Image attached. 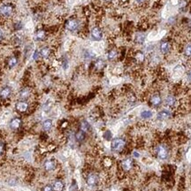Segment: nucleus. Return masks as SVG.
Here are the masks:
<instances>
[{
  "mask_svg": "<svg viewBox=\"0 0 191 191\" xmlns=\"http://www.w3.org/2000/svg\"><path fill=\"white\" fill-rule=\"evenodd\" d=\"M12 88L9 86H5L1 90H0V99L1 100H7L9 99V97L12 95Z\"/></svg>",
  "mask_w": 191,
  "mask_h": 191,
  "instance_id": "nucleus-11",
  "label": "nucleus"
},
{
  "mask_svg": "<svg viewBox=\"0 0 191 191\" xmlns=\"http://www.w3.org/2000/svg\"><path fill=\"white\" fill-rule=\"evenodd\" d=\"M171 49H172V43L169 40H164V41H162L161 44H160V45H159L160 52L163 55L168 54L171 51Z\"/></svg>",
  "mask_w": 191,
  "mask_h": 191,
  "instance_id": "nucleus-9",
  "label": "nucleus"
},
{
  "mask_svg": "<svg viewBox=\"0 0 191 191\" xmlns=\"http://www.w3.org/2000/svg\"><path fill=\"white\" fill-rule=\"evenodd\" d=\"M122 2H126V1H128V0H121Z\"/></svg>",
  "mask_w": 191,
  "mask_h": 191,
  "instance_id": "nucleus-45",
  "label": "nucleus"
},
{
  "mask_svg": "<svg viewBox=\"0 0 191 191\" xmlns=\"http://www.w3.org/2000/svg\"><path fill=\"white\" fill-rule=\"evenodd\" d=\"M30 95H31V91L28 88H23L19 92V97H20L21 100H26L27 101V99L29 98Z\"/></svg>",
  "mask_w": 191,
  "mask_h": 191,
  "instance_id": "nucleus-19",
  "label": "nucleus"
},
{
  "mask_svg": "<svg viewBox=\"0 0 191 191\" xmlns=\"http://www.w3.org/2000/svg\"><path fill=\"white\" fill-rule=\"evenodd\" d=\"M140 116H141V118L143 119H149L153 116V113H152V112L150 111V110H145V111H143V112H141V115H140Z\"/></svg>",
  "mask_w": 191,
  "mask_h": 191,
  "instance_id": "nucleus-28",
  "label": "nucleus"
},
{
  "mask_svg": "<svg viewBox=\"0 0 191 191\" xmlns=\"http://www.w3.org/2000/svg\"><path fill=\"white\" fill-rule=\"evenodd\" d=\"M190 26H191V21H190Z\"/></svg>",
  "mask_w": 191,
  "mask_h": 191,
  "instance_id": "nucleus-46",
  "label": "nucleus"
},
{
  "mask_svg": "<svg viewBox=\"0 0 191 191\" xmlns=\"http://www.w3.org/2000/svg\"><path fill=\"white\" fill-rule=\"evenodd\" d=\"M14 7L12 4H5L0 7V14L3 17H10L13 13Z\"/></svg>",
  "mask_w": 191,
  "mask_h": 191,
  "instance_id": "nucleus-5",
  "label": "nucleus"
},
{
  "mask_svg": "<svg viewBox=\"0 0 191 191\" xmlns=\"http://www.w3.org/2000/svg\"><path fill=\"white\" fill-rule=\"evenodd\" d=\"M187 5H188V3H187V1H186V0H180V4H179L180 10H183V9H185V8L187 7Z\"/></svg>",
  "mask_w": 191,
  "mask_h": 191,
  "instance_id": "nucleus-33",
  "label": "nucleus"
},
{
  "mask_svg": "<svg viewBox=\"0 0 191 191\" xmlns=\"http://www.w3.org/2000/svg\"><path fill=\"white\" fill-rule=\"evenodd\" d=\"M187 77H188V79L191 82V69L190 70H189L188 73H187Z\"/></svg>",
  "mask_w": 191,
  "mask_h": 191,
  "instance_id": "nucleus-42",
  "label": "nucleus"
},
{
  "mask_svg": "<svg viewBox=\"0 0 191 191\" xmlns=\"http://www.w3.org/2000/svg\"><path fill=\"white\" fill-rule=\"evenodd\" d=\"M4 38H5V36H4V33H3V31L0 29V43L4 40Z\"/></svg>",
  "mask_w": 191,
  "mask_h": 191,
  "instance_id": "nucleus-40",
  "label": "nucleus"
},
{
  "mask_svg": "<svg viewBox=\"0 0 191 191\" xmlns=\"http://www.w3.org/2000/svg\"><path fill=\"white\" fill-rule=\"evenodd\" d=\"M138 5H143V4H144L145 2H146V0H134Z\"/></svg>",
  "mask_w": 191,
  "mask_h": 191,
  "instance_id": "nucleus-41",
  "label": "nucleus"
},
{
  "mask_svg": "<svg viewBox=\"0 0 191 191\" xmlns=\"http://www.w3.org/2000/svg\"><path fill=\"white\" fill-rule=\"evenodd\" d=\"M44 169L47 172H52L57 168V161L54 159H48L44 162Z\"/></svg>",
  "mask_w": 191,
  "mask_h": 191,
  "instance_id": "nucleus-13",
  "label": "nucleus"
},
{
  "mask_svg": "<svg viewBox=\"0 0 191 191\" xmlns=\"http://www.w3.org/2000/svg\"><path fill=\"white\" fill-rule=\"evenodd\" d=\"M165 102H166V105H167V106H169V107H173V106H175L176 104H177V99H176V97H175L174 96L169 95L167 96Z\"/></svg>",
  "mask_w": 191,
  "mask_h": 191,
  "instance_id": "nucleus-21",
  "label": "nucleus"
},
{
  "mask_svg": "<svg viewBox=\"0 0 191 191\" xmlns=\"http://www.w3.org/2000/svg\"><path fill=\"white\" fill-rule=\"evenodd\" d=\"M52 187H53L54 191H63L64 188H65V184H64V182H63L62 180H56V181L53 183Z\"/></svg>",
  "mask_w": 191,
  "mask_h": 191,
  "instance_id": "nucleus-25",
  "label": "nucleus"
},
{
  "mask_svg": "<svg viewBox=\"0 0 191 191\" xmlns=\"http://www.w3.org/2000/svg\"><path fill=\"white\" fill-rule=\"evenodd\" d=\"M150 103L153 107H159L162 104V98L159 94H153L150 98Z\"/></svg>",
  "mask_w": 191,
  "mask_h": 191,
  "instance_id": "nucleus-12",
  "label": "nucleus"
},
{
  "mask_svg": "<svg viewBox=\"0 0 191 191\" xmlns=\"http://www.w3.org/2000/svg\"><path fill=\"white\" fill-rule=\"evenodd\" d=\"M15 109L19 113H26L29 110V104L26 100H20L15 104Z\"/></svg>",
  "mask_w": 191,
  "mask_h": 191,
  "instance_id": "nucleus-6",
  "label": "nucleus"
},
{
  "mask_svg": "<svg viewBox=\"0 0 191 191\" xmlns=\"http://www.w3.org/2000/svg\"><path fill=\"white\" fill-rule=\"evenodd\" d=\"M133 59L134 60V62L138 63V64H142L144 62L145 60V55L143 53V51L141 50H136L134 53V57Z\"/></svg>",
  "mask_w": 191,
  "mask_h": 191,
  "instance_id": "nucleus-16",
  "label": "nucleus"
},
{
  "mask_svg": "<svg viewBox=\"0 0 191 191\" xmlns=\"http://www.w3.org/2000/svg\"><path fill=\"white\" fill-rule=\"evenodd\" d=\"M126 141L123 139V138H119V137H117V138H114L112 143H111V149L112 151L114 152H121L124 151L125 147H126Z\"/></svg>",
  "mask_w": 191,
  "mask_h": 191,
  "instance_id": "nucleus-1",
  "label": "nucleus"
},
{
  "mask_svg": "<svg viewBox=\"0 0 191 191\" xmlns=\"http://www.w3.org/2000/svg\"><path fill=\"white\" fill-rule=\"evenodd\" d=\"M134 160L131 157H126L125 159H123L120 163V167L122 168V170L124 172H129L131 171L134 167Z\"/></svg>",
  "mask_w": 191,
  "mask_h": 191,
  "instance_id": "nucleus-7",
  "label": "nucleus"
},
{
  "mask_svg": "<svg viewBox=\"0 0 191 191\" xmlns=\"http://www.w3.org/2000/svg\"><path fill=\"white\" fill-rule=\"evenodd\" d=\"M47 37V32L43 29V28H40L38 29L35 34V40L37 41V42H43L46 39Z\"/></svg>",
  "mask_w": 191,
  "mask_h": 191,
  "instance_id": "nucleus-15",
  "label": "nucleus"
},
{
  "mask_svg": "<svg viewBox=\"0 0 191 191\" xmlns=\"http://www.w3.org/2000/svg\"><path fill=\"white\" fill-rule=\"evenodd\" d=\"M4 151H5V143L0 141V156L3 155Z\"/></svg>",
  "mask_w": 191,
  "mask_h": 191,
  "instance_id": "nucleus-39",
  "label": "nucleus"
},
{
  "mask_svg": "<svg viewBox=\"0 0 191 191\" xmlns=\"http://www.w3.org/2000/svg\"><path fill=\"white\" fill-rule=\"evenodd\" d=\"M39 54H40V57L44 59V60H47L50 57L51 55V49L50 48L47 47H43L40 50H39Z\"/></svg>",
  "mask_w": 191,
  "mask_h": 191,
  "instance_id": "nucleus-17",
  "label": "nucleus"
},
{
  "mask_svg": "<svg viewBox=\"0 0 191 191\" xmlns=\"http://www.w3.org/2000/svg\"><path fill=\"white\" fill-rule=\"evenodd\" d=\"M18 62H19L18 58L16 56H12V57L8 58V60L6 61V64H7V66L9 68H13L14 66H17Z\"/></svg>",
  "mask_w": 191,
  "mask_h": 191,
  "instance_id": "nucleus-24",
  "label": "nucleus"
},
{
  "mask_svg": "<svg viewBox=\"0 0 191 191\" xmlns=\"http://www.w3.org/2000/svg\"><path fill=\"white\" fill-rule=\"evenodd\" d=\"M61 64H62V66L65 70H66L68 68V66H69V63H68V60L66 57H64L62 59V61H61Z\"/></svg>",
  "mask_w": 191,
  "mask_h": 191,
  "instance_id": "nucleus-31",
  "label": "nucleus"
},
{
  "mask_svg": "<svg viewBox=\"0 0 191 191\" xmlns=\"http://www.w3.org/2000/svg\"><path fill=\"white\" fill-rule=\"evenodd\" d=\"M184 55L188 58H191V42L188 43L185 46H184Z\"/></svg>",
  "mask_w": 191,
  "mask_h": 191,
  "instance_id": "nucleus-29",
  "label": "nucleus"
},
{
  "mask_svg": "<svg viewBox=\"0 0 191 191\" xmlns=\"http://www.w3.org/2000/svg\"><path fill=\"white\" fill-rule=\"evenodd\" d=\"M90 36H91V39L93 41H96V42L101 41L103 39V36H104L103 30L101 29V28L96 26L94 28H92V29L90 31Z\"/></svg>",
  "mask_w": 191,
  "mask_h": 191,
  "instance_id": "nucleus-4",
  "label": "nucleus"
},
{
  "mask_svg": "<svg viewBox=\"0 0 191 191\" xmlns=\"http://www.w3.org/2000/svg\"><path fill=\"white\" fill-rule=\"evenodd\" d=\"M119 57V52L116 49H111L107 52V60L109 61H113Z\"/></svg>",
  "mask_w": 191,
  "mask_h": 191,
  "instance_id": "nucleus-22",
  "label": "nucleus"
},
{
  "mask_svg": "<svg viewBox=\"0 0 191 191\" xmlns=\"http://www.w3.org/2000/svg\"><path fill=\"white\" fill-rule=\"evenodd\" d=\"M172 117V112L168 110H162L157 114V119L158 120H167Z\"/></svg>",
  "mask_w": 191,
  "mask_h": 191,
  "instance_id": "nucleus-14",
  "label": "nucleus"
},
{
  "mask_svg": "<svg viewBox=\"0 0 191 191\" xmlns=\"http://www.w3.org/2000/svg\"><path fill=\"white\" fill-rule=\"evenodd\" d=\"M99 182V177L97 174H96L94 173H91L87 175L86 177V183L88 186L89 187H95L98 184Z\"/></svg>",
  "mask_w": 191,
  "mask_h": 191,
  "instance_id": "nucleus-8",
  "label": "nucleus"
},
{
  "mask_svg": "<svg viewBox=\"0 0 191 191\" xmlns=\"http://www.w3.org/2000/svg\"><path fill=\"white\" fill-rule=\"evenodd\" d=\"M105 167H111L112 165V159L110 158V157H105Z\"/></svg>",
  "mask_w": 191,
  "mask_h": 191,
  "instance_id": "nucleus-36",
  "label": "nucleus"
},
{
  "mask_svg": "<svg viewBox=\"0 0 191 191\" xmlns=\"http://www.w3.org/2000/svg\"><path fill=\"white\" fill-rule=\"evenodd\" d=\"M97 191H100V190H97Z\"/></svg>",
  "mask_w": 191,
  "mask_h": 191,
  "instance_id": "nucleus-47",
  "label": "nucleus"
},
{
  "mask_svg": "<svg viewBox=\"0 0 191 191\" xmlns=\"http://www.w3.org/2000/svg\"><path fill=\"white\" fill-rule=\"evenodd\" d=\"M22 27H23V25L21 22H17L13 25V28L15 30H21V29H22Z\"/></svg>",
  "mask_w": 191,
  "mask_h": 191,
  "instance_id": "nucleus-35",
  "label": "nucleus"
},
{
  "mask_svg": "<svg viewBox=\"0 0 191 191\" xmlns=\"http://www.w3.org/2000/svg\"><path fill=\"white\" fill-rule=\"evenodd\" d=\"M145 39H146V36L145 34L143 33V31L141 32H137L135 35H134V41L136 44H143V43L145 42Z\"/></svg>",
  "mask_w": 191,
  "mask_h": 191,
  "instance_id": "nucleus-18",
  "label": "nucleus"
},
{
  "mask_svg": "<svg viewBox=\"0 0 191 191\" xmlns=\"http://www.w3.org/2000/svg\"><path fill=\"white\" fill-rule=\"evenodd\" d=\"M133 155L135 157H140V154H139V153H138L137 151H134L133 152Z\"/></svg>",
  "mask_w": 191,
  "mask_h": 191,
  "instance_id": "nucleus-43",
  "label": "nucleus"
},
{
  "mask_svg": "<svg viewBox=\"0 0 191 191\" xmlns=\"http://www.w3.org/2000/svg\"><path fill=\"white\" fill-rule=\"evenodd\" d=\"M9 126L12 130H19L22 127V119L19 117H15L11 119Z\"/></svg>",
  "mask_w": 191,
  "mask_h": 191,
  "instance_id": "nucleus-10",
  "label": "nucleus"
},
{
  "mask_svg": "<svg viewBox=\"0 0 191 191\" xmlns=\"http://www.w3.org/2000/svg\"><path fill=\"white\" fill-rule=\"evenodd\" d=\"M74 138H75V140L78 143H83L84 140H85V138H86V133L80 129V130H78V131L75 133Z\"/></svg>",
  "mask_w": 191,
  "mask_h": 191,
  "instance_id": "nucleus-23",
  "label": "nucleus"
},
{
  "mask_svg": "<svg viewBox=\"0 0 191 191\" xmlns=\"http://www.w3.org/2000/svg\"><path fill=\"white\" fill-rule=\"evenodd\" d=\"M78 189V186H77V182L75 180H73L71 186L69 188V191H77Z\"/></svg>",
  "mask_w": 191,
  "mask_h": 191,
  "instance_id": "nucleus-34",
  "label": "nucleus"
},
{
  "mask_svg": "<svg viewBox=\"0 0 191 191\" xmlns=\"http://www.w3.org/2000/svg\"><path fill=\"white\" fill-rule=\"evenodd\" d=\"M43 191H54V189H53V187L51 185H46V186L44 187Z\"/></svg>",
  "mask_w": 191,
  "mask_h": 191,
  "instance_id": "nucleus-37",
  "label": "nucleus"
},
{
  "mask_svg": "<svg viewBox=\"0 0 191 191\" xmlns=\"http://www.w3.org/2000/svg\"><path fill=\"white\" fill-rule=\"evenodd\" d=\"M94 56H95V54H94L92 51H90V50H86V51H85V54H84L85 59L91 60L92 58H94Z\"/></svg>",
  "mask_w": 191,
  "mask_h": 191,
  "instance_id": "nucleus-32",
  "label": "nucleus"
},
{
  "mask_svg": "<svg viewBox=\"0 0 191 191\" xmlns=\"http://www.w3.org/2000/svg\"><path fill=\"white\" fill-rule=\"evenodd\" d=\"M103 137L106 141H111L112 138V133L110 130H105L104 132V134H103Z\"/></svg>",
  "mask_w": 191,
  "mask_h": 191,
  "instance_id": "nucleus-30",
  "label": "nucleus"
},
{
  "mask_svg": "<svg viewBox=\"0 0 191 191\" xmlns=\"http://www.w3.org/2000/svg\"><path fill=\"white\" fill-rule=\"evenodd\" d=\"M81 27V22L78 19L75 18H71L68 19L66 23H65V28L67 31L69 32H75L77 31Z\"/></svg>",
  "mask_w": 191,
  "mask_h": 191,
  "instance_id": "nucleus-3",
  "label": "nucleus"
},
{
  "mask_svg": "<svg viewBox=\"0 0 191 191\" xmlns=\"http://www.w3.org/2000/svg\"><path fill=\"white\" fill-rule=\"evenodd\" d=\"M80 129L85 132V133L89 132L90 130V125H89V123L87 120L81 121V123H80Z\"/></svg>",
  "mask_w": 191,
  "mask_h": 191,
  "instance_id": "nucleus-27",
  "label": "nucleus"
},
{
  "mask_svg": "<svg viewBox=\"0 0 191 191\" xmlns=\"http://www.w3.org/2000/svg\"><path fill=\"white\" fill-rule=\"evenodd\" d=\"M105 67V61L102 59H97L94 62V68L96 71H102Z\"/></svg>",
  "mask_w": 191,
  "mask_h": 191,
  "instance_id": "nucleus-20",
  "label": "nucleus"
},
{
  "mask_svg": "<svg viewBox=\"0 0 191 191\" xmlns=\"http://www.w3.org/2000/svg\"><path fill=\"white\" fill-rule=\"evenodd\" d=\"M38 58H40L39 50H36L34 51V53H33V60H38Z\"/></svg>",
  "mask_w": 191,
  "mask_h": 191,
  "instance_id": "nucleus-38",
  "label": "nucleus"
},
{
  "mask_svg": "<svg viewBox=\"0 0 191 191\" xmlns=\"http://www.w3.org/2000/svg\"><path fill=\"white\" fill-rule=\"evenodd\" d=\"M52 126H53V122H52V120L50 119H45V120H44V122L42 124V127H43L44 130H45V131L50 130L51 128H52Z\"/></svg>",
  "mask_w": 191,
  "mask_h": 191,
  "instance_id": "nucleus-26",
  "label": "nucleus"
},
{
  "mask_svg": "<svg viewBox=\"0 0 191 191\" xmlns=\"http://www.w3.org/2000/svg\"><path fill=\"white\" fill-rule=\"evenodd\" d=\"M155 152L157 157L159 159H162V160H166L169 157V150L167 147V145H165L163 143H160V144L157 145Z\"/></svg>",
  "mask_w": 191,
  "mask_h": 191,
  "instance_id": "nucleus-2",
  "label": "nucleus"
},
{
  "mask_svg": "<svg viewBox=\"0 0 191 191\" xmlns=\"http://www.w3.org/2000/svg\"><path fill=\"white\" fill-rule=\"evenodd\" d=\"M103 2L105 3V4H111L112 2V0H103Z\"/></svg>",
  "mask_w": 191,
  "mask_h": 191,
  "instance_id": "nucleus-44",
  "label": "nucleus"
}]
</instances>
